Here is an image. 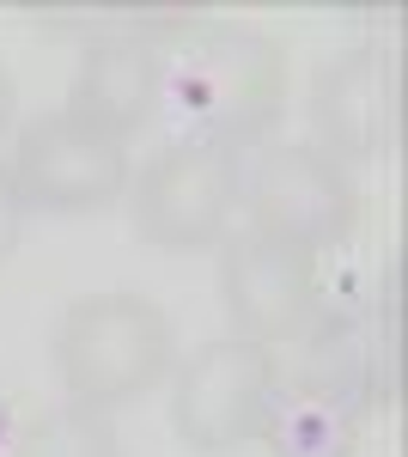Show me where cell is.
Wrapping results in <instances>:
<instances>
[{
	"label": "cell",
	"mask_w": 408,
	"mask_h": 457,
	"mask_svg": "<svg viewBox=\"0 0 408 457\" xmlns=\"http://www.w3.org/2000/svg\"><path fill=\"white\" fill-rule=\"evenodd\" d=\"M177 360L171 317L140 293H86L62 312L55 378L86 409H122L159 385Z\"/></svg>",
	"instance_id": "1"
},
{
	"label": "cell",
	"mask_w": 408,
	"mask_h": 457,
	"mask_svg": "<svg viewBox=\"0 0 408 457\" xmlns=\"http://www.w3.org/2000/svg\"><path fill=\"white\" fill-rule=\"evenodd\" d=\"M177 98L196 122V141L238 159L244 146L269 141L287 116V49L256 25H220L189 43Z\"/></svg>",
	"instance_id": "2"
},
{
	"label": "cell",
	"mask_w": 408,
	"mask_h": 457,
	"mask_svg": "<svg viewBox=\"0 0 408 457\" xmlns=\"http://www.w3.org/2000/svg\"><path fill=\"white\" fill-rule=\"evenodd\" d=\"M274 396H280V360L262 342H207L177 366L171 385V433L202 457H226L262 439L274 421Z\"/></svg>",
	"instance_id": "3"
},
{
	"label": "cell",
	"mask_w": 408,
	"mask_h": 457,
	"mask_svg": "<svg viewBox=\"0 0 408 457\" xmlns=\"http://www.w3.org/2000/svg\"><path fill=\"white\" fill-rule=\"evenodd\" d=\"M238 159L207 141H177L140 165L129 189V226L135 238L159 250H213L226 245L238 220Z\"/></svg>",
	"instance_id": "4"
},
{
	"label": "cell",
	"mask_w": 408,
	"mask_h": 457,
	"mask_svg": "<svg viewBox=\"0 0 408 457\" xmlns=\"http://www.w3.org/2000/svg\"><path fill=\"white\" fill-rule=\"evenodd\" d=\"M220 299H226L232 329L244 342L274 348V342L305 336L323 312L317 250L293 245L280 232H262V226L226 232V245H220Z\"/></svg>",
	"instance_id": "5"
},
{
	"label": "cell",
	"mask_w": 408,
	"mask_h": 457,
	"mask_svg": "<svg viewBox=\"0 0 408 457\" xmlns=\"http://www.w3.org/2000/svg\"><path fill=\"white\" fill-rule=\"evenodd\" d=\"M311 146L336 165H372L396 153L403 135V68L384 43H354L329 55L311 79Z\"/></svg>",
	"instance_id": "6"
},
{
	"label": "cell",
	"mask_w": 408,
	"mask_h": 457,
	"mask_svg": "<svg viewBox=\"0 0 408 457\" xmlns=\"http://www.w3.org/2000/svg\"><path fill=\"white\" fill-rule=\"evenodd\" d=\"M12 183L25 195V208L62 213V220L104 213L129 189V146L86 129L68 110L31 116L19 129V146H12Z\"/></svg>",
	"instance_id": "7"
},
{
	"label": "cell",
	"mask_w": 408,
	"mask_h": 457,
	"mask_svg": "<svg viewBox=\"0 0 408 457\" xmlns=\"http://www.w3.org/2000/svg\"><path fill=\"white\" fill-rule=\"evenodd\" d=\"M238 202L250 208V226L280 232V238H293V245H305V250L341 245L354 232V220H360L354 171L336 165L329 153H317L311 141L305 146L299 141L262 146L250 177H244Z\"/></svg>",
	"instance_id": "8"
},
{
	"label": "cell",
	"mask_w": 408,
	"mask_h": 457,
	"mask_svg": "<svg viewBox=\"0 0 408 457\" xmlns=\"http://www.w3.org/2000/svg\"><path fill=\"white\" fill-rule=\"evenodd\" d=\"M159 104H165V62H159V49L129 43V37L86 43V55L73 68V86H68V116L110 135L116 146H129L135 135H146L159 122Z\"/></svg>",
	"instance_id": "9"
},
{
	"label": "cell",
	"mask_w": 408,
	"mask_h": 457,
	"mask_svg": "<svg viewBox=\"0 0 408 457\" xmlns=\"http://www.w3.org/2000/svg\"><path fill=\"white\" fill-rule=\"evenodd\" d=\"M311 378L323 396H354V403L396 396V317L384 312L336 317L311 342Z\"/></svg>",
	"instance_id": "10"
},
{
	"label": "cell",
	"mask_w": 408,
	"mask_h": 457,
	"mask_svg": "<svg viewBox=\"0 0 408 457\" xmlns=\"http://www.w3.org/2000/svg\"><path fill=\"white\" fill-rule=\"evenodd\" d=\"M12 457H122V439L104 409H86V403H68L55 415L31 421V433L19 439Z\"/></svg>",
	"instance_id": "11"
},
{
	"label": "cell",
	"mask_w": 408,
	"mask_h": 457,
	"mask_svg": "<svg viewBox=\"0 0 408 457\" xmlns=\"http://www.w3.org/2000/svg\"><path fill=\"white\" fill-rule=\"evenodd\" d=\"M25 195H19V183H12V165H0V262L19 250V238H25Z\"/></svg>",
	"instance_id": "12"
},
{
	"label": "cell",
	"mask_w": 408,
	"mask_h": 457,
	"mask_svg": "<svg viewBox=\"0 0 408 457\" xmlns=\"http://www.w3.org/2000/svg\"><path fill=\"white\" fill-rule=\"evenodd\" d=\"M12 116H19V92H12V73H6V62H0V135L12 129Z\"/></svg>",
	"instance_id": "13"
}]
</instances>
